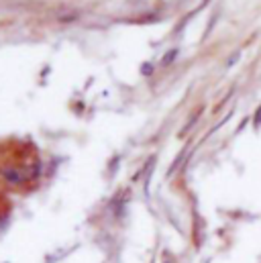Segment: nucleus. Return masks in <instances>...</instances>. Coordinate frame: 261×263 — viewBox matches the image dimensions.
<instances>
[{
	"mask_svg": "<svg viewBox=\"0 0 261 263\" xmlns=\"http://www.w3.org/2000/svg\"><path fill=\"white\" fill-rule=\"evenodd\" d=\"M151 71H153V67H151V64H145V66H143V73H145V76H149Z\"/></svg>",
	"mask_w": 261,
	"mask_h": 263,
	"instance_id": "nucleus-6",
	"label": "nucleus"
},
{
	"mask_svg": "<svg viewBox=\"0 0 261 263\" xmlns=\"http://www.w3.org/2000/svg\"><path fill=\"white\" fill-rule=\"evenodd\" d=\"M255 125H257V127L261 125V108L257 110V117H255Z\"/></svg>",
	"mask_w": 261,
	"mask_h": 263,
	"instance_id": "nucleus-7",
	"label": "nucleus"
},
{
	"mask_svg": "<svg viewBox=\"0 0 261 263\" xmlns=\"http://www.w3.org/2000/svg\"><path fill=\"white\" fill-rule=\"evenodd\" d=\"M43 174V161H33L31 167H27V180H39Z\"/></svg>",
	"mask_w": 261,
	"mask_h": 263,
	"instance_id": "nucleus-2",
	"label": "nucleus"
},
{
	"mask_svg": "<svg viewBox=\"0 0 261 263\" xmlns=\"http://www.w3.org/2000/svg\"><path fill=\"white\" fill-rule=\"evenodd\" d=\"M176 55H178V51L176 49H172V51H167V55L161 60V66H170L174 60H176Z\"/></svg>",
	"mask_w": 261,
	"mask_h": 263,
	"instance_id": "nucleus-4",
	"label": "nucleus"
},
{
	"mask_svg": "<svg viewBox=\"0 0 261 263\" xmlns=\"http://www.w3.org/2000/svg\"><path fill=\"white\" fill-rule=\"evenodd\" d=\"M6 227H8V214H2V216H0V233H2Z\"/></svg>",
	"mask_w": 261,
	"mask_h": 263,
	"instance_id": "nucleus-5",
	"label": "nucleus"
},
{
	"mask_svg": "<svg viewBox=\"0 0 261 263\" xmlns=\"http://www.w3.org/2000/svg\"><path fill=\"white\" fill-rule=\"evenodd\" d=\"M184 153H186V151H182V153H180V155L176 157V161H174V165H172V167L167 170V178H172V174H176V170L180 167V163H182V159H184Z\"/></svg>",
	"mask_w": 261,
	"mask_h": 263,
	"instance_id": "nucleus-3",
	"label": "nucleus"
},
{
	"mask_svg": "<svg viewBox=\"0 0 261 263\" xmlns=\"http://www.w3.org/2000/svg\"><path fill=\"white\" fill-rule=\"evenodd\" d=\"M0 178H2V182H4L6 186L16 188V186H23V184L27 182V172H23V170L16 167V165H4V167L0 170Z\"/></svg>",
	"mask_w": 261,
	"mask_h": 263,
	"instance_id": "nucleus-1",
	"label": "nucleus"
}]
</instances>
